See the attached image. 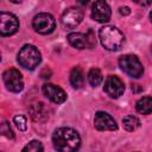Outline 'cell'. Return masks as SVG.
<instances>
[{
	"label": "cell",
	"instance_id": "8",
	"mask_svg": "<svg viewBox=\"0 0 152 152\" xmlns=\"http://www.w3.org/2000/svg\"><path fill=\"white\" fill-rule=\"evenodd\" d=\"M103 90L106 91V94L109 97L116 99V97H120L124 94V91H125V84H124V82L118 76L110 75V76L107 77V80L104 82Z\"/></svg>",
	"mask_w": 152,
	"mask_h": 152
},
{
	"label": "cell",
	"instance_id": "9",
	"mask_svg": "<svg viewBox=\"0 0 152 152\" xmlns=\"http://www.w3.org/2000/svg\"><path fill=\"white\" fill-rule=\"evenodd\" d=\"M83 19V11L78 7H69L62 14V24L68 28L76 27Z\"/></svg>",
	"mask_w": 152,
	"mask_h": 152
},
{
	"label": "cell",
	"instance_id": "1",
	"mask_svg": "<svg viewBox=\"0 0 152 152\" xmlns=\"http://www.w3.org/2000/svg\"><path fill=\"white\" fill-rule=\"evenodd\" d=\"M52 144L57 152H77L81 138L74 128L59 127L52 134Z\"/></svg>",
	"mask_w": 152,
	"mask_h": 152
},
{
	"label": "cell",
	"instance_id": "13",
	"mask_svg": "<svg viewBox=\"0 0 152 152\" xmlns=\"http://www.w3.org/2000/svg\"><path fill=\"white\" fill-rule=\"evenodd\" d=\"M68 42L71 46L76 48V49H86V48H89V44H88V38H87V34L84 33H81V32H72V33H69L68 34Z\"/></svg>",
	"mask_w": 152,
	"mask_h": 152
},
{
	"label": "cell",
	"instance_id": "17",
	"mask_svg": "<svg viewBox=\"0 0 152 152\" xmlns=\"http://www.w3.org/2000/svg\"><path fill=\"white\" fill-rule=\"evenodd\" d=\"M102 80H103L102 74L97 68H93V69L89 70V72H88V82L93 87H97L102 82Z\"/></svg>",
	"mask_w": 152,
	"mask_h": 152
},
{
	"label": "cell",
	"instance_id": "18",
	"mask_svg": "<svg viewBox=\"0 0 152 152\" xmlns=\"http://www.w3.org/2000/svg\"><path fill=\"white\" fill-rule=\"evenodd\" d=\"M21 152H44L43 144L39 140H32L27 145L24 146Z\"/></svg>",
	"mask_w": 152,
	"mask_h": 152
},
{
	"label": "cell",
	"instance_id": "4",
	"mask_svg": "<svg viewBox=\"0 0 152 152\" xmlns=\"http://www.w3.org/2000/svg\"><path fill=\"white\" fill-rule=\"evenodd\" d=\"M119 65L124 72H126L128 76L139 78L144 74L142 64L140 63L139 58L134 55H125L119 58Z\"/></svg>",
	"mask_w": 152,
	"mask_h": 152
},
{
	"label": "cell",
	"instance_id": "10",
	"mask_svg": "<svg viewBox=\"0 0 152 152\" xmlns=\"http://www.w3.org/2000/svg\"><path fill=\"white\" fill-rule=\"evenodd\" d=\"M110 7L104 1H95L91 5V18L99 23H107L110 19Z\"/></svg>",
	"mask_w": 152,
	"mask_h": 152
},
{
	"label": "cell",
	"instance_id": "14",
	"mask_svg": "<svg viewBox=\"0 0 152 152\" xmlns=\"http://www.w3.org/2000/svg\"><path fill=\"white\" fill-rule=\"evenodd\" d=\"M70 83L75 89H80L84 86V74L80 66H75L70 72Z\"/></svg>",
	"mask_w": 152,
	"mask_h": 152
},
{
	"label": "cell",
	"instance_id": "20",
	"mask_svg": "<svg viewBox=\"0 0 152 152\" xmlns=\"http://www.w3.org/2000/svg\"><path fill=\"white\" fill-rule=\"evenodd\" d=\"M13 121L15 124V126L18 127L19 131L21 132H25L26 128H27V122H26V118L24 115H15L13 118Z\"/></svg>",
	"mask_w": 152,
	"mask_h": 152
},
{
	"label": "cell",
	"instance_id": "21",
	"mask_svg": "<svg viewBox=\"0 0 152 152\" xmlns=\"http://www.w3.org/2000/svg\"><path fill=\"white\" fill-rule=\"evenodd\" d=\"M87 38H88V44H89V48H94L95 44H96V39H95V36H94V32L91 30H89L87 33Z\"/></svg>",
	"mask_w": 152,
	"mask_h": 152
},
{
	"label": "cell",
	"instance_id": "11",
	"mask_svg": "<svg viewBox=\"0 0 152 152\" xmlns=\"http://www.w3.org/2000/svg\"><path fill=\"white\" fill-rule=\"evenodd\" d=\"M94 126L99 131H115L118 129V125L113 116H110L106 112H97L94 118Z\"/></svg>",
	"mask_w": 152,
	"mask_h": 152
},
{
	"label": "cell",
	"instance_id": "6",
	"mask_svg": "<svg viewBox=\"0 0 152 152\" xmlns=\"http://www.w3.org/2000/svg\"><path fill=\"white\" fill-rule=\"evenodd\" d=\"M19 28L18 18L10 12H0V36L8 37L14 34Z\"/></svg>",
	"mask_w": 152,
	"mask_h": 152
},
{
	"label": "cell",
	"instance_id": "19",
	"mask_svg": "<svg viewBox=\"0 0 152 152\" xmlns=\"http://www.w3.org/2000/svg\"><path fill=\"white\" fill-rule=\"evenodd\" d=\"M0 135H4L6 138H14L13 131L11 128V125L7 120H0Z\"/></svg>",
	"mask_w": 152,
	"mask_h": 152
},
{
	"label": "cell",
	"instance_id": "5",
	"mask_svg": "<svg viewBox=\"0 0 152 152\" xmlns=\"http://www.w3.org/2000/svg\"><path fill=\"white\" fill-rule=\"evenodd\" d=\"M32 26L36 32L40 34H49L56 27L55 18L49 13H39L32 20Z\"/></svg>",
	"mask_w": 152,
	"mask_h": 152
},
{
	"label": "cell",
	"instance_id": "23",
	"mask_svg": "<svg viewBox=\"0 0 152 152\" xmlns=\"http://www.w3.org/2000/svg\"><path fill=\"white\" fill-rule=\"evenodd\" d=\"M0 61H1V55H0Z\"/></svg>",
	"mask_w": 152,
	"mask_h": 152
},
{
	"label": "cell",
	"instance_id": "3",
	"mask_svg": "<svg viewBox=\"0 0 152 152\" xmlns=\"http://www.w3.org/2000/svg\"><path fill=\"white\" fill-rule=\"evenodd\" d=\"M42 61L39 50L34 45H24L18 52V63L27 70L36 69Z\"/></svg>",
	"mask_w": 152,
	"mask_h": 152
},
{
	"label": "cell",
	"instance_id": "16",
	"mask_svg": "<svg viewBox=\"0 0 152 152\" xmlns=\"http://www.w3.org/2000/svg\"><path fill=\"white\" fill-rule=\"evenodd\" d=\"M122 125H124V128L126 131L133 132L140 127V120L134 115H128V116H125L122 119Z\"/></svg>",
	"mask_w": 152,
	"mask_h": 152
},
{
	"label": "cell",
	"instance_id": "2",
	"mask_svg": "<svg viewBox=\"0 0 152 152\" xmlns=\"http://www.w3.org/2000/svg\"><path fill=\"white\" fill-rule=\"evenodd\" d=\"M99 38L102 46L109 51H118L124 44V33L115 26L106 25L100 28Z\"/></svg>",
	"mask_w": 152,
	"mask_h": 152
},
{
	"label": "cell",
	"instance_id": "15",
	"mask_svg": "<svg viewBox=\"0 0 152 152\" xmlns=\"http://www.w3.org/2000/svg\"><path fill=\"white\" fill-rule=\"evenodd\" d=\"M135 107H137V110L141 114H146V115L151 114V110H152V99H151V96L141 97L137 102Z\"/></svg>",
	"mask_w": 152,
	"mask_h": 152
},
{
	"label": "cell",
	"instance_id": "12",
	"mask_svg": "<svg viewBox=\"0 0 152 152\" xmlns=\"http://www.w3.org/2000/svg\"><path fill=\"white\" fill-rule=\"evenodd\" d=\"M43 93L44 95L52 102L59 104V103H63L65 100H66V94L65 91L58 87V86H55L52 83H45L43 86Z\"/></svg>",
	"mask_w": 152,
	"mask_h": 152
},
{
	"label": "cell",
	"instance_id": "7",
	"mask_svg": "<svg viewBox=\"0 0 152 152\" xmlns=\"http://www.w3.org/2000/svg\"><path fill=\"white\" fill-rule=\"evenodd\" d=\"M2 81L6 86V88L12 93H19L24 88V82L21 74L17 69H7L2 74Z\"/></svg>",
	"mask_w": 152,
	"mask_h": 152
},
{
	"label": "cell",
	"instance_id": "22",
	"mask_svg": "<svg viewBox=\"0 0 152 152\" xmlns=\"http://www.w3.org/2000/svg\"><path fill=\"white\" fill-rule=\"evenodd\" d=\"M120 13L121 14H129L131 13V10L128 7H120Z\"/></svg>",
	"mask_w": 152,
	"mask_h": 152
}]
</instances>
